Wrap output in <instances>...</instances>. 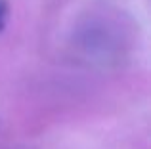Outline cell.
Masks as SVG:
<instances>
[{"label":"cell","instance_id":"obj_1","mask_svg":"<svg viewBox=\"0 0 151 149\" xmlns=\"http://www.w3.org/2000/svg\"><path fill=\"white\" fill-rule=\"evenodd\" d=\"M8 21V2L6 0H0V33L4 31Z\"/></svg>","mask_w":151,"mask_h":149}]
</instances>
